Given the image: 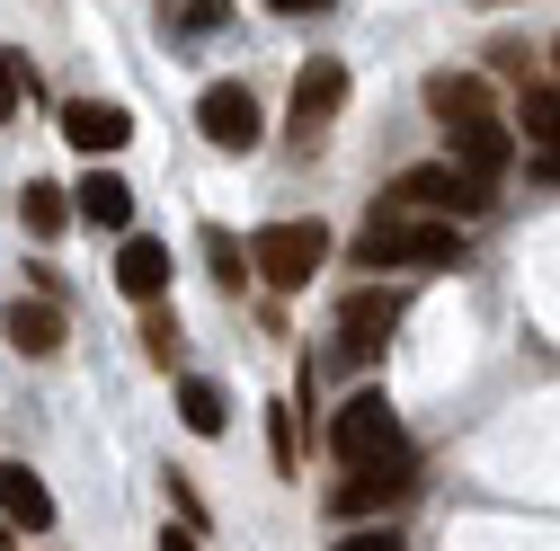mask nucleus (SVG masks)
Instances as JSON below:
<instances>
[{
  "label": "nucleus",
  "instance_id": "nucleus-1",
  "mask_svg": "<svg viewBox=\"0 0 560 551\" xmlns=\"http://www.w3.org/2000/svg\"><path fill=\"white\" fill-rule=\"evenodd\" d=\"M357 267H463V223H436V214H374L357 232Z\"/></svg>",
  "mask_w": 560,
  "mask_h": 551
},
{
  "label": "nucleus",
  "instance_id": "nucleus-2",
  "mask_svg": "<svg viewBox=\"0 0 560 551\" xmlns=\"http://www.w3.org/2000/svg\"><path fill=\"white\" fill-rule=\"evenodd\" d=\"M392 204H400V214H436V223H480L489 204H499V187L454 169V161H418V169H400Z\"/></svg>",
  "mask_w": 560,
  "mask_h": 551
},
{
  "label": "nucleus",
  "instance_id": "nucleus-3",
  "mask_svg": "<svg viewBox=\"0 0 560 551\" xmlns=\"http://www.w3.org/2000/svg\"><path fill=\"white\" fill-rule=\"evenodd\" d=\"M329 454H338L347 471H365V462H392V454H409V436H400V409H392L383 391H357V400H338V409H329Z\"/></svg>",
  "mask_w": 560,
  "mask_h": 551
},
{
  "label": "nucleus",
  "instance_id": "nucleus-4",
  "mask_svg": "<svg viewBox=\"0 0 560 551\" xmlns=\"http://www.w3.org/2000/svg\"><path fill=\"white\" fill-rule=\"evenodd\" d=\"M409 499H418V454H392V462H365V471L329 480V516L338 525H374V516H392Z\"/></svg>",
  "mask_w": 560,
  "mask_h": 551
},
{
  "label": "nucleus",
  "instance_id": "nucleus-5",
  "mask_svg": "<svg viewBox=\"0 0 560 551\" xmlns=\"http://www.w3.org/2000/svg\"><path fill=\"white\" fill-rule=\"evenodd\" d=\"M320 267H329V232L320 223H267L249 241V276H267L276 294H303Z\"/></svg>",
  "mask_w": 560,
  "mask_h": 551
},
{
  "label": "nucleus",
  "instance_id": "nucleus-6",
  "mask_svg": "<svg viewBox=\"0 0 560 551\" xmlns=\"http://www.w3.org/2000/svg\"><path fill=\"white\" fill-rule=\"evenodd\" d=\"M400 320H409V285H357V294L338 303V356L347 365H374Z\"/></svg>",
  "mask_w": 560,
  "mask_h": 551
},
{
  "label": "nucleus",
  "instance_id": "nucleus-7",
  "mask_svg": "<svg viewBox=\"0 0 560 551\" xmlns=\"http://www.w3.org/2000/svg\"><path fill=\"white\" fill-rule=\"evenodd\" d=\"M196 133H205V143H214V152H258V98L241 90V81H214V90H205L196 98Z\"/></svg>",
  "mask_w": 560,
  "mask_h": 551
},
{
  "label": "nucleus",
  "instance_id": "nucleus-8",
  "mask_svg": "<svg viewBox=\"0 0 560 551\" xmlns=\"http://www.w3.org/2000/svg\"><path fill=\"white\" fill-rule=\"evenodd\" d=\"M338 107H347V62H329V54L303 62V72H294V143H303V152L320 143V125H329Z\"/></svg>",
  "mask_w": 560,
  "mask_h": 551
},
{
  "label": "nucleus",
  "instance_id": "nucleus-9",
  "mask_svg": "<svg viewBox=\"0 0 560 551\" xmlns=\"http://www.w3.org/2000/svg\"><path fill=\"white\" fill-rule=\"evenodd\" d=\"M445 143H454V169H471V178H489V187H499L508 161H516V133H508L499 116H463V125H445Z\"/></svg>",
  "mask_w": 560,
  "mask_h": 551
},
{
  "label": "nucleus",
  "instance_id": "nucleus-10",
  "mask_svg": "<svg viewBox=\"0 0 560 551\" xmlns=\"http://www.w3.org/2000/svg\"><path fill=\"white\" fill-rule=\"evenodd\" d=\"M62 133H72V152L107 161V152H125V143H133V116H125L116 98H72V107H62Z\"/></svg>",
  "mask_w": 560,
  "mask_h": 551
},
{
  "label": "nucleus",
  "instance_id": "nucleus-11",
  "mask_svg": "<svg viewBox=\"0 0 560 551\" xmlns=\"http://www.w3.org/2000/svg\"><path fill=\"white\" fill-rule=\"evenodd\" d=\"M116 285H125L133 303H161V294H170V241L125 232V249H116Z\"/></svg>",
  "mask_w": 560,
  "mask_h": 551
},
{
  "label": "nucleus",
  "instance_id": "nucleus-12",
  "mask_svg": "<svg viewBox=\"0 0 560 551\" xmlns=\"http://www.w3.org/2000/svg\"><path fill=\"white\" fill-rule=\"evenodd\" d=\"M0 338H10L19 356H54V348H62V303H45V294L27 303V294H19L10 312H0Z\"/></svg>",
  "mask_w": 560,
  "mask_h": 551
},
{
  "label": "nucleus",
  "instance_id": "nucleus-13",
  "mask_svg": "<svg viewBox=\"0 0 560 551\" xmlns=\"http://www.w3.org/2000/svg\"><path fill=\"white\" fill-rule=\"evenodd\" d=\"M72 214L98 223V232H133V187H125L116 169H90V178L72 187Z\"/></svg>",
  "mask_w": 560,
  "mask_h": 551
},
{
  "label": "nucleus",
  "instance_id": "nucleus-14",
  "mask_svg": "<svg viewBox=\"0 0 560 551\" xmlns=\"http://www.w3.org/2000/svg\"><path fill=\"white\" fill-rule=\"evenodd\" d=\"M0 525H27V534L54 525V490H45L27 462H0Z\"/></svg>",
  "mask_w": 560,
  "mask_h": 551
},
{
  "label": "nucleus",
  "instance_id": "nucleus-15",
  "mask_svg": "<svg viewBox=\"0 0 560 551\" xmlns=\"http://www.w3.org/2000/svg\"><path fill=\"white\" fill-rule=\"evenodd\" d=\"M178 419H187V436H223L232 427V391L214 374H178Z\"/></svg>",
  "mask_w": 560,
  "mask_h": 551
},
{
  "label": "nucleus",
  "instance_id": "nucleus-16",
  "mask_svg": "<svg viewBox=\"0 0 560 551\" xmlns=\"http://www.w3.org/2000/svg\"><path fill=\"white\" fill-rule=\"evenodd\" d=\"M428 107H436L445 125H463V116H499V107H489V81H480V72H428Z\"/></svg>",
  "mask_w": 560,
  "mask_h": 551
},
{
  "label": "nucleus",
  "instance_id": "nucleus-17",
  "mask_svg": "<svg viewBox=\"0 0 560 551\" xmlns=\"http://www.w3.org/2000/svg\"><path fill=\"white\" fill-rule=\"evenodd\" d=\"M19 214H27V232H36V241H54L62 223H72V187H54V178H27Z\"/></svg>",
  "mask_w": 560,
  "mask_h": 551
},
{
  "label": "nucleus",
  "instance_id": "nucleus-18",
  "mask_svg": "<svg viewBox=\"0 0 560 551\" xmlns=\"http://www.w3.org/2000/svg\"><path fill=\"white\" fill-rule=\"evenodd\" d=\"M516 125H525V143H534V152H560V81H542V90H525V107H516Z\"/></svg>",
  "mask_w": 560,
  "mask_h": 551
},
{
  "label": "nucleus",
  "instance_id": "nucleus-19",
  "mask_svg": "<svg viewBox=\"0 0 560 551\" xmlns=\"http://www.w3.org/2000/svg\"><path fill=\"white\" fill-rule=\"evenodd\" d=\"M205 267H214L223 276V285H241V276H249V249L223 232V223H205Z\"/></svg>",
  "mask_w": 560,
  "mask_h": 551
},
{
  "label": "nucleus",
  "instance_id": "nucleus-20",
  "mask_svg": "<svg viewBox=\"0 0 560 551\" xmlns=\"http://www.w3.org/2000/svg\"><path fill=\"white\" fill-rule=\"evenodd\" d=\"M267 454H276V471H294V462H303V436H294V400H276V409H267Z\"/></svg>",
  "mask_w": 560,
  "mask_h": 551
},
{
  "label": "nucleus",
  "instance_id": "nucleus-21",
  "mask_svg": "<svg viewBox=\"0 0 560 551\" xmlns=\"http://www.w3.org/2000/svg\"><path fill=\"white\" fill-rule=\"evenodd\" d=\"M143 356L152 365H178V312H161V303L143 312Z\"/></svg>",
  "mask_w": 560,
  "mask_h": 551
},
{
  "label": "nucleus",
  "instance_id": "nucleus-22",
  "mask_svg": "<svg viewBox=\"0 0 560 551\" xmlns=\"http://www.w3.org/2000/svg\"><path fill=\"white\" fill-rule=\"evenodd\" d=\"M27 107V54H10V45H0V125H10Z\"/></svg>",
  "mask_w": 560,
  "mask_h": 551
},
{
  "label": "nucleus",
  "instance_id": "nucleus-23",
  "mask_svg": "<svg viewBox=\"0 0 560 551\" xmlns=\"http://www.w3.org/2000/svg\"><path fill=\"white\" fill-rule=\"evenodd\" d=\"M223 10H232V0H178V10H170V36H205V27H223Z\"/></svg>",
  "mask_w": 560,
  "mask_h": 551
},
{
  "label": "nucleus",
  "instance_id": "nucleus-24",
  "mask_svg": "<svg viewBox=\"0 0 560 551\" xmlns=\"http://www.w3.org/2000/svg\"><path fill=\"white\" fill-rule=\"evenodd\" d=\"M170 507H178V516H187V534H196V525H205V499H196V480H187V471H170Z\"/></svg>",
  "mask_w": 560,
  "mask_h": 551
},
{
  "label": "nucleus",
  "instance_id": "nucleus-25",
  "mask_svg": "<svg viewBox=\"0 0 560 551\" xmlns=\"http://www.w3.org/2000/svg\"><path fill=\"white\" fill-rule=\"evenodd\" d=\"M338 551H409V542H400V534H392V525H357V534H347V542H338Z\"/></svg>",
  "mask_w": 560,
  "mask_h": 551
},
{
  "label": "nucleus",
  "instance_id": "nucleus-26",
  "mask_svg": "<svg viewBox=\"0 0 560 551\" xmlns=\"http://www.w3.org/2000/svg\"><path fill=\"white\" fill-rule=\"evenodd\" d=\"M276 19H320V10H338V0H267Z\"/></svg>",
  "mask_w": 560,
  "mask_h": 551
},
{
  "label": "nucleus",
  "instance_id": "nucleus-27",
  "mask_svg": "<svg viewBox=\"0 0 560 551\" xmlns=\"http://www.w3.org/2000/svg\"><path fill=\"white\" fill-rule=\"evenodd\" d=\"M534 178H542V187H560V152H534Z\"/></svg>",
  "mask_w": 560,
  "mask_h": 551
},
{
  "label": "nucleus",
  "instance_id": "nucleus-28",
  "mask_svg": "<svg viewBox=\"0 0 560 551\" xmlns=\"http://www.w3.org/2000/svg\"><path fill=\"white\" fill-rule=\"evenodd\" d=\"M161 551H205V542H196L187 525H170V534H161Z\"/></svg>",
  "mask_w": 560,
  "mask_h": 551
},
{
  "label": "nucleus",
  "instance_id": "nucleus-29",
  "mask_svg": "<svg viewBox=\"0 0 560 551\" xmlns=\"http://www.w3.org/2000/svg\"><path fill=\"white\" fill-rule=\"evenodd\" d=\"M551 62H560V45H551Z\"/></svg>",
  "mask_w": 560,
  "mask_h": 551
}]
</instances>
